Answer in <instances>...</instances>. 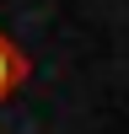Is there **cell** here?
Returning a JSON list of instances; mask_svg holds the SVG:
<instances>
[{
  "label": "cell",
  "instance_id": "1",
  "mask_svg": "<svg viewBox=\"0 0 129 134\" xmlns=\"http://www.w3.org/2000/svg\"><path fill=\"white\" fill-rule=\"evenodd\" d=\"M22 81H27V54H22L16 43H11L6 32H0V102H6V97L16 91Z\"/></svg>",
  "mask_w": 129,
  "mask_h": 134
}]
</instances>
